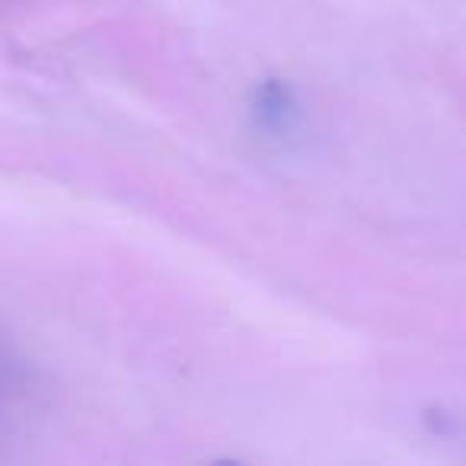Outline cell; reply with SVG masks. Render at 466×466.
I'll return each mask as SVG.
<instances>
[{
  "instance_id": "1",
  "label": "cell",
  "mask_w": 466,
  "mask_h": 466,
  "mask_svg": "<svg viewBox=\"0 0 466 466\" xmlns=\"http://www.w3.org/2000/svg\"><path fill=\"white\" fill-rule=\"evenodd\" d=\"M256 122L266 131H275V135H288V131L298 125L300 106L294 99V93L281 84H262L256 90Z\"/></svg>"
}]
</instances>
